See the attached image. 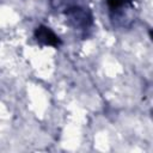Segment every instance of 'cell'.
I'll return each instance as SVG.
<instances>
[{"mask_svg":"<svg viewBox=\"0 0 153 153\" xmlns=\"http://www.w3.org/2000/svg\"><path fill=\"white\" fill-rule=\"evenodd\" d=\"M63 14L71 27L79 31L88 30L93 24V16L85 0H61Z\"/></svg>","mask_w":153,"mask_h":153,"instance_id":"obj_1","label":"cell"},{"mask_svg":"<svg viewBox=\"0 0 153 153\" xmlns=\"http://www.w3.org/2000/svg\"><path fill=\"white\" fill-rule=\"evenodd\" d=\"M109 18L114 27H130L135 20V6L133 0H106Z\"/></svg>","mask_w":153,"mask_h":153,"instance_id":"obj_2","label":"cell"},{"mask_svg":"<svg viewBox=\"0 0 153 153\" xmlns=\"http://www.w3.org/2000/svg\"><path fill=\"white\" fill-rule=\"evenodd\" d=\"M35 38L38 43L42 45H49L53 48H59L61 45V39L60 37L47 25H39L35 29Z\"/></svg>","mask_w":153,"mask_h":153,"instance_id":"obj_3","label":"cell"}]
</instances>
